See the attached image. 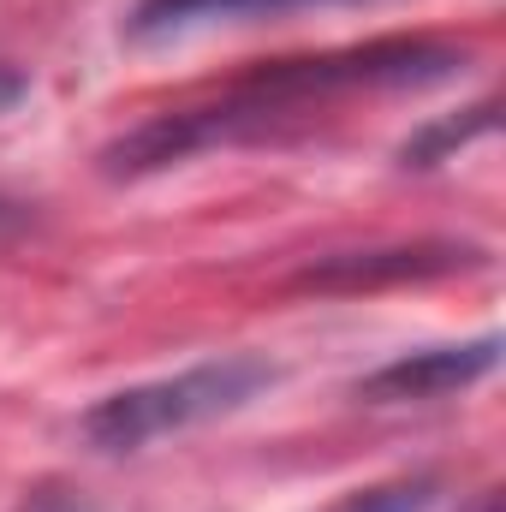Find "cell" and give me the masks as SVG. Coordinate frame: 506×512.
<instances>
[{"label": "cell", "mask_w": 506, "mask_h": 512, "mask_svg": "<svg viewBox=\"0 0 506 512\" xmlns=\"http://www.w3.org/2000/svg\"><path fill=\"white\" fill-rule=\"evenodd\" d=\"M12 512H96V507L78 489H66V483H42V489H30Z\"/></svg>", "instance_id": "cell-8"}, {"label": "cell", "mask_w": 506, "mask_h": 512, "mask_svg": "<svg viewBox=\"0 0 506 512\" xmlns=\"http://www.w3.org/2000/svg\"><path fill=\"white\" fill-rule=\"evenodd\" d=\"M489 251L465 245V239H417V245H381V251H334L310 268H298L292 286L304 292H376L399 280H441V274H465L483 268Z\"/></svg>", "instance_id": "cell-3"}, {"label": "cell", "mask_w": 506, "mask_h": 512, "mask_svg": "<svg viewBox=\"0 0 506 512\" xmlns=\"http://www.w3.org/2000/svg\"><path fill=\"white\" fill-rule=\"evenodd\" d=\"M18 221H24V209H18V203H6V197H0V233H6V227H18Z\"/></svg>", "instance_id": "cell-10"}, {"label": "cell", "mask_w": 506, "mask_h": 512, "mask_svg": "<svg viewBox=\"0 0 506 512\" xmlns=\"http://www.w3.org/2000/svg\"><path fill=\"white\" fill-rule=\"evenodd\" d=\"M435 501H441V483L429 471H417V477H393V483L352 489V495H340L328 512H429Z\"/></svg>", "instance_id": "cell-7"}, {"label": "cell", "mask_w": 506, "mask_h": 512, "mask_svg": "<svg viewBox=\"0 0 506 512\" xmlns=\"http://www.w3.org/2000/svg\"><path fill=\"white\" fill-rule=\"evenodd\" d=\"M465 66H471V48L441 42V36H381V42H358V48H340V54L274 60L251 78H239L233 90H221L215 102L167 108V114L131 126L120 143L102 149V173L108 179H143V173L179 167V161L209 155V149L274 137L280 126L304 120L310 108H322L334 96L429 90V84H453Z\"/></svg>", "instance_id": "cell-1"}, {"label": "cell", "mask_w": 506, "mask_h": 512, "mask_svg": "<svg viewBox=\"0 0 506 512\" xmlns=\"http://www.w3.org/2000/svg\"><path fill=\"white\" fill-rule=\"evenodd\" d=\"M316 6H352V0H137L126 18V36L131 42H173L191 30L256 24V18H286V12H316Z\"/></svg>", "instance_id": "cell-5"}, {"label": "cell", "mask_w": 506, "mask_h": 512, "mask_svg": "<svg viewBox=\"0 0 506 512\" xmlns=\"http://www.w3.org/2000/svg\"><path fill=\"white\" fill-rule=\"evenodd\" d=\"M495 364H501V334H483V340H465V346L405 352V358L370 370V376L358 382V399H370V405H423V399H447V393H465L471 382L495 376Z\"/></svg>", "instance_id": "cell-4"}, {"label": "cell", "mask_w": 506, "mask_h": 512, "mask_svg": "<svg viewBox=\"0 0 506 512\" xmlns=\"http://www.w3.org/2000/svg\"><path fill=\"white\" fill-rule=\"evenodd\" d=\"M483 131H495V102H477V108H465L459 120H435V126H423L417 137H405V143H399V161H405V167H435V161H447L453 149H465V143L483 137Z\"/></svg>", "instance_id": "cell-6"}, {"label": "cell", "mask_w": 506, "mask_h": 512, "mask_svg": "<svg viewBox=\"0 0 506 512\" xmlns=\"http://www.w3.org/2000/svg\"><path fill=\"white\" fill-rule=\"evenodd\" d=\"M280 382V370L262 358V352H233V358H209V364H191L179 376H161V382H137L120 387L108 399H96L84 417H78V441L90 453H143L167 435H185L197 423H215V417H233L245 411L251 399H262L268 387Z\"/></svg>", "instance_id": "cell-2"}, {"label": "cell", "mask_w": 506, "mask_h": 512, "mask_svg": "<svg viewBox=\"0 0 506 512\" xmlns=\"http://www.w3.org/2000/svg\"><path fill=\"white\" fill-rule=\"evenodd\" d=\"M24 96H30V78H24L18 66H0V120H6Z\"/></svg>", "instance_id": "cell-9"}]
</instances>
